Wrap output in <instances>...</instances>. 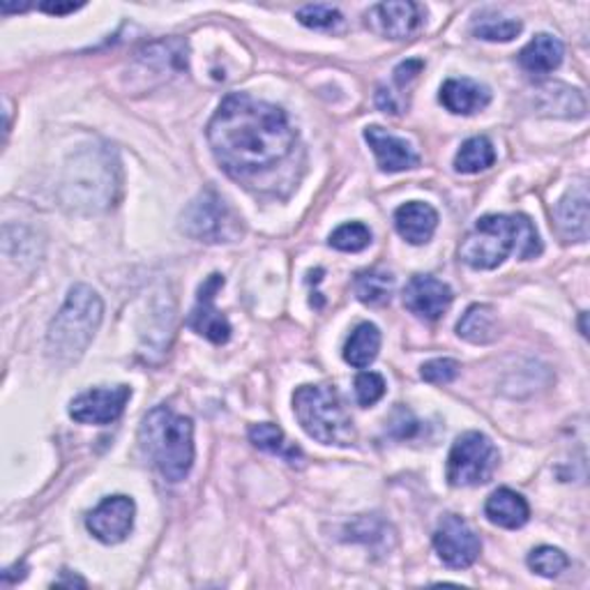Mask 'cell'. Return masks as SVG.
I'll list each match as a JSON object with an SVG mask.
<instances>
[{
  "instance_id": "ffe728a7",
  "label": "cell",
  "mask_w": 590,
  "mask_h": 590,
  "mask_svg": "<svg viewBox=\"0 0 590 590\" xmlns=\"http://www.w3.org/2000/svg\"><path fill=\"white\" fill-rule=\"evenodd\" d=\"M457 334L470 344H491L499 340V314L491 305H474L457 323Z\"/></svg>"
},
{
  "instance_id": "cb8c5ba5",
  "label": "cell",
  "mask_w": 590,
  "mask_h": 590,
  "mask_svg": "<svg viewBox=\"0 0 590 590\" xmlns=\"http://www.w3.org/2000/svg\"><path fill=\"white\" fill-rule=\"evenodd\" d=\"M494 162H496V150L487 136H474V139L464 142L459 152L455 155V169L466 175L480 173Z\"/></svg>"
},
{
  "instance_id": "8fae6325",
  "label": "cell",
  "mask_w": 590,
  "mask_h": 590,
  "mask_svg": "<svg viewBox=\"0 0 590 590\" xmlns=\"http://www.w3.org/2000/svg\"><path fill=\"white\" fill-rule=\"evenodd\" d=\"M134 515H136V505L132 499L111 496L93 509L86 519V526L100 542L118 544L132 533Z\"/></svg>"
},
{
  "instance_id": "5b68a950",
  "label": "cell",
  "mask_w": 590,
  "mask_h": 590,
  "mask_svg": "<svg viewBox=\"0 0 590 590\" xmlns=\"http://www.w3.org/2000/svg\"><path fill=\"white\" fill-rule=\"evenodd\" d=\"M293 410L307 437L323 445L348 447L356 443V427L340 397L330 385H303L293 395Z\"/></svg>"
},
{
  "instance_id": "d4e9b609",
  "label": "cell",
  "mask_w": 590,
  "mask_h": 590,
  "mask_svg": "<svg viewBox=\"0 0 590 590\" xmlns=\"http://www.w3.org/2000/svg\"><path fill=\"white\" fill-rule=\"evenodd\" d=\"M356 288L358 300L365 305H385L392 298V291H395V278L390 272L383 270H369L360 272L356 278Z\"/></svg>"
},
{
  "instance_id": "8992f818",
  "label": "cell",
  "mask_w": 590,
  "mask_h": 590,
  "mask_svg": "<svg viewBox=\"0 0 590 590\" xmlns=\"http://www.w3.org/2000/svg\"><path fill=\"white\" fill-rule=\"evenodd\" d=\"M496 466V445L480 431H466L450 450L447 482L452 487H478L491 480Z\"/></svg>"
},
{
  "instance_id": "7c38bea8",
  "label": "cell",
  "mask_w": 590,
  "mask_h": 590,
  "mask_svg": "<svg viewBox=\"0 0 590 590\" xmlns=\"http://www.w3.org/2000/svg\"><path fill=\"white\" fill-rule=\"evenodd\" d=\"M450 305L452 288L431 274H416L404 288V307L425 321H439Z\"/></svg>"
},
{
  "instance_id": "4316f807",
  "label": "cell",
  "mask_w": 590,
  "mask_h": 590,
  "mask_svg": "<svg viewBox=\"0 0 590 590\" xmlns=\"http://www.w3.org/2000/svg\"><path fill=\"white\" fill-rule=\"evenodd\" d=\"M521 22L517 19H496V16H482L474 24V35L487 42H509L521 33Z\"/></svg>"
},
{
  "instance_id": "ac0fdd59",
  "label": "cell",
  "mask_w": 590,
  "mask_h": 590,
  "mask_svg": "<svg viewBox=\"0 0 590 590\" xmlns=\"http://www.w3.org/2000/svg\"><path fill=\"white\" fill-rule=\"evenodd\" d=\"M563 56H565V49H563V42L558 37L554 35H546V33H540L536 35L530 42L521 49L519 53V65L533 76H546L552 74L554 70L561 67L563 63Z\"/></svg>"
},
{
  "instance_id": "44dd1931",
  "label": "cell",
  "mask_w": 590,
  "mask_h": 590,
  "mask_svg": "<svg viewBox=\"0 0 590 590\" xmlns=\"http://www.w3.org/2000/svg\"><path fill=\"white\" fill-rule=\"evenodd\" d=\"M379 351H381V330L373 323H360L356 330L351 332V337L346 340L344 360L351 367L365 369L373 360H377Z\"/></svg>"
},
{
  "instance_id": "603a6c76",
  "label": "cell",
  "mask_w": 590,
  "mask_h": 590,
  "mask_svg": "<svg viewBox=\"0 0 590 590\" xmlns=\"http://www.w3.org/2000/svg\"><path fill=\"white\" fill-rule=\"evenodd\" d=\"M542 97V109L563 115V118H581L586 113V102L579 90L567 88L563 84H549L538 90Z\"/></svg>"
},
{
  "instance_id": "9a60e30c",
  "label": "cell",
  "mask_w": 590,
  "mask_h": 590,
  "mask_svg": "<svg viewBox=\"0 0 590 590\" xmlns=\"http://www.w3.org/2000/svg\"><path fill=\"white\" fill-rule=\"evenodd\" d=\"M556 229L565 243L588 241V187L586 181L573 185L554 210Z\"/></svg>"
},
{
  "instance_id": "4dcf8cb0",
  "label": "cell",
  "mask_w": 590,
  "mask_h": 590,
  "mask_svg": "<svg viewBox=\"0 0 590 590\" xmlns=\"http://www.w3.org/2000/svg\"><path fill=\"white\" fill-rule=\"evenodd\" d=\"M459 362L452 360V358H437V360H429L422 365V371L420 377L431 383V385H445V383H452L457 377H459Z\"/></svg>"
},
{
  "instance_id": "d6a6232c",
  "label": "cell",
  "mask_w": 590,
  "mask_h": 590,
  "mask_svg": "<svg viewBox=\"0 0 590 590\" xmlns=\"http://www.w3.org/2000/svg\"><path fill=\"white\" fill-rule=\"evenodd\" d=\"M422 67H425L422 61H406V63H402V65L395 70V82H397L400 86L413 82V78H416V76L422 72Z\"/></svg>"
},
{
  "instance_id": "484cf974",
  "label": "cell",
  "mask_w": 590,
  "mask_h": 590,
  "mask_svg": "<svg viewBox=\"0 0 590 590\" xmlns=\"http://www.w3.org/2000/svg\"><path fill=\"white\" fill-rule=\"evenodd\" d=\"M528 567L540 577L556 579L569 567V558L556 546H538L528 556Z\"/></svg>"
},
{
  "instance_id": "277c9868",
  "label": "cell",
  "mask_w": 590,
  "mask_h": 590,
  "mask_svg": "<svg viewBox=\"0 0 590 590\" xmlns=\"http://www.w3.org/2000/svg\"><path fill=\"white\" fill-rule=\"evenodd\" d=\"M102 298L86 284L70 288L63 309L56 314L47 334V351L58 362H76L90 346L102 323Z\"/></svg>"
},
{
  "instance_id": "f1b7e54d",
  "label": "cell",
  "mask_w": 590,
  "mask_h": 590,
  "mask_svg": "<svg viewBox=\"0 0 590 590\" xmlns=\"http://www.w3.org/2000/svg\"><path fill=\"white\" fill-rule=\"evenodd\" d=\"M298 22L314 30H337L344 26V16L330 5H307L298 12Z\"/></svg>"
},
{
  "instance_id": "7402d4cb",
  "label": "cell",
  "mask_w": 590,
  "mask_h": 590,
  "mask_svg": "<svg viewBox=\"0 0 590 590\" xmlns=\"http://www.w3.org/2000/svg\"><path fill=\"white\" fill-rule=\"evenodd\" d=\"M249 441L257 445L259 450H266V452H270V455H278V457H282L284 462H288L293 466L305 462L303 450L298 445L288 443L286 437H284V431L278 425L261 422V425L249 427Z\"/></svg>"
},
{
  "instance_id": "f546056e",
  "label": "cell",
  "mask_w": 590,
  "mask_h": 590,
  "mask_svg": "<svg viewBox=\"0 0 590 590\" xmlns=\"http://www.w3.org/2000/svg\"><path fill=\"white\" fill-rule=\"evenodd\" d=\"M385 395V381L377 371H362L356 379V397L360 406H373Z\"/></svg>"
},
{
  "instance_id": "9c48e42d",
  "label": "cell",
  "mask_w": 590,
  "mask_h": 590,
  "mask_svg": "<svg viewBox=\"0 0 590 590\" xmlns=\"http://www.w3.org/2000/svg\"><path fill=\"white\" fill-rule=\"evenodd\" d=\"M132 397V388H95L74 397L70 404V418L78 425H111L123 416Z\"/></svg>"
},
{
  "instance_id": "83f0119b",
  "label": "cell",
  "mask_w": 590,
  "mask_h": 590,
  "mask_svg": "<svg viewBox=\"0 0 590 590\" xmlns=\"http://www.w3.org/2000/svg\"><path fill=\"white\" fill-rule=\"evenodd\" d=\"M371 243V231L362 222H351L342 224L337 231H332L330 235V245L340 251H362Z\"/></svg>"
},
{
  "instance_id": "2e32d148",
  "label": "cell",
  "mask_w": 590,
  "mask_h": 590,
  "mask_svg": "<svg viewBox=\"0 0 590 590\" xmlns=\"http://www.w3.org/2000/svg\"><path fill=\"white\" fill-rule=\"evenodd\" d=\"M489 102L491 90L474 78H447L441 88V105L455 115H474Z\"/></svg>"
},
{
  "instance_id": "e0dca14e",
  "label": "cell",
  "mask_w": 590,
  "mask_h": 590,
  "mask_svg": "<svg viewBox=\"0 0 590 590\" xmlns=\"http://www.w3.org/2000/svg\"><path fill=\"white\" fill-rule=\"evenodd\" d=\"M395 226L402 238L410 245H425L431 241L439 226V212L429 204L408 201L397 208Z\"/></svg>"
},
{
  "instance_id": "7a4b0ae2",
  "label": "cell",
  "mask_w": 590,
  "mask_h": 590,
  "mask_svg": "<svg viewBox=\"0 0 590 590\" xmlns=\"http://www.w3.org/2000/svg\"><path fill=\"white\" fill-rule=\"evenodd\" d=\"M509 254H517L524 261L542 254L538 229L526 214H487L459 247L462 261L474 270H494Z\"/></svg>"
},
{
  "instance_id": "4fadbf2b",
  "label": "cell",
  "mask_w": 590,
  "mask_h": 590,
  "mask_svg": "<svg viewBox=\"0 0 590 590\" xmlns=\"http://www.w3.org/2000/svg\"><path fill=\"white\" fill-rule=\"evenodd\" d=\"M367 24L373 33L388 39H406L416 33L422 24V8L408 0H395V3H379L367 12Z\"/></svg>"
},
{
  "instance_id": "ba28073f",
  "label": "cell",
  "mask_w": 590,
  "mask_h": 590,
  "mask_svg": "<svg viewBox=\"0 0 590 590\" xmlns=\"http://www.w3.org/2000/svg\"><path fill=\"white\" fill-rule=\"evenodd\" d=\"M434 549L439 558L452 567V569H464L470 567L482 552V544L476 536V530L470 528L462 517L447 515L439 524L434 533Z\"/></svg>"
},
{
  "instance_id": "3957f363",
  "label": "cell",
  "mask_w": 590,
  "mask_h": 590,
  "mask_svg": "<svg viewBox=\"0 0 590 590\" xmlns=\"http://www.w3.org/2000/svg\"><path fill=\"white\" fill-rule=\"evenodd\" d=\"M148 459L169 482H183L194 466V425L169 406L152 408L139 429Z\"/></svg>"
},
{
  "instance_id": "1f68e13d",
  "label": "cell",
  "mask_w": 590,
  "mask_h": 590,
  "mask_svg": "<svg viewBox=\"0 0 590 590\" xmlns=\"http://www.w3.org/2000/svg\"><path fill=\"white\" fill-rule=\"evenodd\" d=\"M390 431L397 439H410L418 431V420L413 418V413L406 406H397L390 418Z\"/></svg>"
},
{
  "instance_id": "5bb4252c",
  "label": "cell",
  "mask_w": 590,
  "mask_h": 590,
  "mask_svg": "<svg viewBox=\"0 0 590 590\" xmlns=\"http://www.w3.org/2000/svg\"><path fill=\"white\" fill-rule=\"evenodd\" d=\"M365 142L369 144L373 155H377L379 169L385 173H400V171L416 169L420 164L418 152L410 148L408 142L385 132L379 125H371L365 130Z\"/></svg>"
},
{
  "instance_id": "52a82bcc",
  "label": "cell",
  "mask_w": 590,
  "mask_h": 590,
  "mask_svg": "<svg viewBox=\"0 0 590 590\" xmlns=\"http://www.w3.org/2000/svg\"><path fill=\"white\" fill-rule=\"evenodd\" d=\"M185 231L206 243H229L238 235L241 220L218 194L206 192L185 212Z\"/></svg>"
},
{
  "instance_id": "d6986e66",
  "label": "cell",
  "mask_w": 590,
  "mask_h": 590,
  "mask_svg": "<svg viewBox=\"0 0 590 590\" xmlns=\"http://www.w3.org/2000/svg\"><path fill=\"white\" fill-rule=\"evenodd\" d=\"M484 515L491 524H496L507 530H517L528 521L530 507L521 494L503 487V489H496L494 494L487 499Z\"/></svg>"
},
{
  "instance_id": "836d02e7",
  "label": "cell",
  "mask_w": 590,
  "mask_h": 590,
  "mask_svg": "<svg viewBox=\"0 0 590 590\" xmlns=\"http://www.w3.org/2000/svg\"><path fill=\"white\" fill-rule=\"evenodd\" d=\"M37 8L42 12H49V14H67V12L82 10L84 3H39Z\"/></svg>"
},
{
  "instance_id": "6da1fadb",
  "label": "cell",
  "mask_w": 590,
  "mask_h": 590,
  "mask_svg": "<svg viewBox=\"0 0 590 590\" xmlns=\"http://www.w3.org/2000/svg\"><path fill=\"white\" fill-rule=\"evenodd\" d=\"M208 142L231 179L245 181L280 164L295 146V132L280 107L233 93L212 115Z\"/></svg>"
},
{
  "instance_id": "30bf717a",
  "label": "cell",
  "mask_w": 590,
  "mask_h": 590,
  "mask_svg": "<svg viewBox=\"0 0 590 590\" xmlns=\"http://www.w3.org/2000/svg\"><path fill=\"white\" fill-rule=\"evenodd\" d=\"M222 286H224L222 274L212 272L210 278L199 286L196 305L187 319V325L212 344H226L231 340V323L224 314L214 307V298H218Z\"/></svg>"
}]
</instances>
